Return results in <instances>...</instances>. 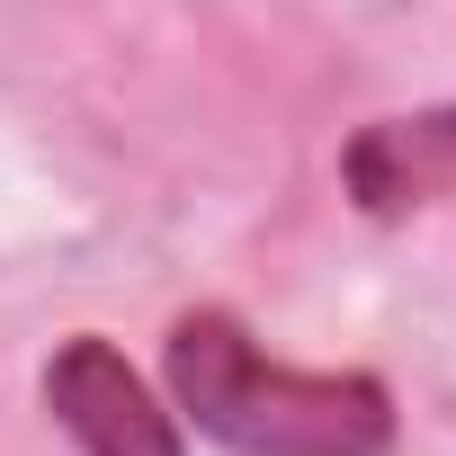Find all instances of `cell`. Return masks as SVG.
<instances>
[{
	"label": "cell",
	"mask_w": 456,
	"mask_h": 456,
	"mask_svg": "<svg viewBox=\"0 0 456 456\" xmlns=\"http://www.w3.org/2000/svg\"><path fill=\"white\" fill-rule=\"evenodd\" d=\"M170 394L179 411L233 456H385L394 394L376 376H305L251 349L233 314H179L170 322Z\"/></svg>",
	"instance_id": "cell-1"
},
{
	"label": "cell",
	"mask_w": 456,
	"mask_h": 456,
	"mask_svg": "<svg viewBox=\"0 0 456 456\" xmlns=\"http://www.w3.org/2000/svg\"><path fill=\"white\" fill-rule=\"evenodd\" d=\"M349 197L367 215H411L429 197H456V108L429 117H385L349 143Z\"/></svg>",
	"instance_id": "cell-3"
},
{
	"label": "cell",
	"mask_w": 456,
	"mask_h": 456,
	"mask_svg": "<svg viewBox=\"0 0 456 456\" xmlns=\"http://www.w3.org/2000/svg\"><path fill=\"white\" fill-rule=\"evenodd\" d=\"M45 403H54V420L81 438V456H179V420L152 403V385H143L99 331H81V340L54 349Z\"/></svg>",
	"instance_id": "cell-2"
}]
</instances>
